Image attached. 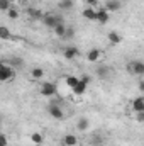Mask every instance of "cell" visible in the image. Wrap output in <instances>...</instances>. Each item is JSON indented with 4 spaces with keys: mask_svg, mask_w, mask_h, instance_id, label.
Instances as JSON below:
<instances>
[{
    "mask_svg": "<svg viewBox=\"0 0 144 146\" xmlns=\"http://www.w3.org/2000/svg\"><path fill=\"white\" fill-rule=\"evenodd\" d=\"M87 88H88V83H85L83 80H80V78H78V83L71 88V92L75 94V95H83V94L87 92Z\"/></svg>",
    "mask_w": 144,
    "mask_h": 146,
    "instance_id": "52a82bcc",
    "label": "cell"
},
{
    "mask_svg": "<svg viewBox=\"0 0 144 146\" xmlns=\"http://www.w3.org/2000/svg\"><path fill=\"white\" fill-rule=\"evenodd\" d=\"M88 127H90V121H88L87 117H81V119L76 122V129H78V131H81V133H85Z\"/></svg>",
    "mask_w": 144,
    "mask_h": 146,
    "instance_id": "9a60e30c",
    "label": "cell"
},
{
    "mask_svg": "<svg viewBox=\"0 0 144 146\" xmlns=\"http://www.w3.org/2000/svg\"><path fill=\"white\" fill-rule=\"evenodd\" d=\"M41 21H42V22H44V26H46V27H49V29H54L58 24L65 22V21H63V17H59V15H44Z\"/></svg>",
    "mask_w": 144,
    "mask_h": 146,
    "instance_id": "277c9868",
    "label": "cell"
},
{
    "mask_svg": "<svg viewBox=\"0 0 144 146\" xmlns=\"http://www.w3.org/2000/svg\"><path fill=\"white\" fill-rule=\"evenodd\" d=\"M0 39H3V41H9V39H12V33L9 31V27H5V26H0Z\"/></svg>",
    "mask_w": 144,
    "mask_h": 146,
    "instance_id": "d6986e66",
    "label": "cell"
},
{
    "mask_svg": "<svg viewBox=\"0 0 144 146\" xmlns=\"http://www.w3.org/2000/svg\"><path fill=\"white\" fill-rule=\"evenodd\" d=\"M58 92V87L53 83V82H44L41 87H39V94L44 95V97H54Z\"/></svg>",
    "mask_w": 144,
    "mask_h": 146,
    "instance_id": "7a4b0ae2",
    "label": "cell"
},
{
    "mask_svg": "<svg viewBox=\"0 0 144 146\" xmlns=\"http://www.w3.org/2000/svg\"><path fill=\"white\" fill-rule=\"evenodd\" d=\"M136 114H137V121H139V122H143V121H144V112H136Z\"/></svg>",
    "mask_w": 144,
    "mask_h": 146,
    "instance_id": "f1b7e54d",
    "label": "cell"
},
{
    "mask_svg": "<svg viewBox=\"0 0 144 146\" xmlns=\"http://www.w3.org/2000/svg\"><path fill=\"white\" fill-rule=\"evenodd\" d=\"M48 112H49V115H51L53 119H56V121H63V117H65L63 107L58 106V104H51V106L48 107Z\"/></svg>",
    "mask_w": 144,
    "mask_h": 146,
    "instance_id": "5b68a950",
    "label": "cell"
},
{
    "mask_svg": "<svg viewBox=\"0 0 144 146\" xmlns=\"http://www.w3.org/2000/svg\"><path fill=\"white\" fill-rule=\"evenodd\" d=\"M63 56H65L66 60H75V58L80 56V49H78L76 46H66V48L63 49Z\"/></svg>",
    "mask_w": 144,
    "mask_h": 146,
    "instance_id": "8992f818",
    "label": "cell"
},
{
    "mask_svg": "<svg viewBox=\"0 0 144 146\" xmlns=\"http://www.w3.org/2000/svg\"><path fill=\"white\" fill-rule=\"evenodd\" d=\"M100 56H102V51H100V49H95V48L87 53V60H88L90 63H97V61L100 60Z\"/></svg>",
    "mask_w": 144,
    "mask_h": 146,
    "instance_id": "9c48e42d",
    "label": "cell"
},
{
    "mask_svg": "<svg viewBox=\"0 0 144 146\" xmlns=\"http://www.w3.org/2000/svg\"><path fill=\"white\" fill-rule=\"evenodd\" d=\"M80 80H83V82H85V83H88V85H90V82H92V78H90L88 75H83V76H80Z\"/></svg>",
    "mask_w": 144,
    "mask_h": 146,
    "instance_id": "83f0119b",
    "label": "cell"
},
{
    "mask_svg": "<svg viewBox=\"0 0 144 146\" xmlns=\"http://www.w3.org/2000/svg\"><path fill=\"white\" fill-rule=\"evenodd\" d=\"M66 29H68V27H66V24H65V22H61V24H58L53 31H54V34H56L58 37H65V34H66Z\"/></svg>",
    "mask_w": 144,
    "mask_h": 146,
    "instance_id": "2e32d148",
    "label": "cell"
},
{
    "mask_svg": "<svg viewBox=\"0 0 144 146\" xmlns=\"http://www.w3.org/2000/svg\"><path fill=\"white\" fill-rule=\"evenodd\" d=\"M83 17L87 19V21H95V17H97V10L93 9V7H87V9H83Z\"/></svg>",
    "mask_w": 144,
    "mask_h": 146,
    "instance_id": "5bb4252c",
    "label": "cell"
},
{
    "mask_svg": "<svg viewBox=\"0 0 144 146\" xmlns=\"http://www.w3.org/2000/svg\"><path fill=\"white\" fill-rule=\"evenodd\" d=\"M95 21H97V22H100V24H105V22H108V12L104 9V7L97 10V17H95Z\"/></svg>",
    "mask_w": 144,
    "mask_h": 146,
    "instance_id": "8fae6325",
    "label": "cell"
},
{
    "mask_svg": "<svg viewBox=\"0 0 144 146\" xmlns=\"http://www.w3.org/2000/svg\"><path fill=\"white\" fill-rule=\"evenodd\" d=\"M9 65L14 68V66H24V61L20 60V58H10L9 60Z\"/></svg>",
    "mask_w": 144,
    "mask_h": 146,
    "instance_id": "603a6c76",
    "label": "cell"
},
{
    "mask_svg": "<svg viewBox=\"0 0 144 146\" xmlns=\"http://www.w3.org/2000/svg\"><path fill=\"white\" fill-rule=\"evenodd\" d=\"M65 82H66V85H68L70 88H73V87L78 83V76H75V75H68V76L65 78Z\"/></svg>",
    "mask_w": 144,
    "mask_h": 146,
    "instance_id": "ffe728a7",
    "label": "cell"
},
{
    "mask_svg": "<svg viewBox=\"0 0 144 146\" xmlns=\"http://www.w3.org/2000/svg\"><path fill=\"white\" fill-rule=\"evenodd\" d=\"M0 124H2V115H0Z\"/></svg>",
    "mask_w": 144,
    "mask_h": 146,
    "instance_id": "4dcf8cb0",
    "label": "cell"
},
{
    "mask_svg": "<svg viewBox=\"0 0 144 146\" xmlns=\"http://www.w3.org/2000/svg\"><path fill=\"white\" fill-rule=\"evenodd\" d=\"M31 76H32L34 80H39V78H42V76H44V70H42V68H32Z\"/></svg>",
    "mask_w": 144,
    "mask_h": 146,
    "instance_id": "7402d4cb",
    "label": "cell"
},
{
    "mask_svg": "<svg viewBox=\"0 0 144 146\" xmlns=\"http://www.w3.org/2000/svg\"><path fill=\"white\" fill-rule=\"evenodd\" d=\"M7 15H9V19H17V17H19V12H17L15 9L10 7V9L7 10Z\"/></svg>",
    "mask_w": 144,
    "mask_h": 146,
    "instance_id": "d4e9b609",
    "label": "cell"
},
{
    "mask_svg": "<svg viewBox=\"0 0 144 146\" xmlns=\"http://www.w3.org/2000/svg\"><path fill=\"white\" fill-rule=\"evenodd\" d=\"M61 143H63V146H78V138L75 134H65Z\"/></svg>",
    "mask_w": 144,
    "mask_h": 146,
    "instance_id": "30bf717a",
    "label": "cell"
},
{
    "mask_svg": "<svg viewBox=\"0 0 144 146\" xmlns=\"http://www.w3.org/2000/svg\"><path fill=\"white\" fill-rule=\"evenodd\" d=\"M107 73H108L107 66H98V68H97V75H98V76H107Z\"/></svg>",
    "mask_w": 144,
    "mask_h": 146,
    "instance_id": "484cf974",
    "label": "cell"
},
{
    "mask_svg": "<svg viewBox=\"0 0 144 146\" xmlns=\"http://www.w3.org/2000/svg\"><path fill=\"white\" fill-rule=\"evenodd\" d=\"M87 3H88V7H93L97 3V0H87Z\"/></svg>",
    "mask_w": 144,
    "mask_h": 146,
    "instance_id": "f546056e",
    "label": "cell"
},
{
    "mask_svg": "<svg viewBox=\"0 0 144 146\" xmlns=\"http://www.w3.org/2000/svg\"><path fill=\"white\" fill-rule=\"evenodd\" d=\"M27 15H29L31 19H39V21L44 17V15H42V12H41V10H37V9H34V7H29V9H27Z\"/></svg>",
    "mask_w": 144,
    "mask_h": 146,
    "instance_id": "e0dca14e",
    "label": "cell"
},
{
    "mask_svg": "<svg viewBox=\"0 0 144 146\" xmlns=\"http://www.w3.org/2000/svg\"><path fill=\"white\" fill-rule=\"evenodd\" d=\"M31 141H32L34 145H41V143L44 141V138H42L41 133H32V134H31Z\"/></svg>",
    "mask_w": 144,
    "mask_h": 146,
    "instance_id": "44dd1931",
    "label": "cell"
},
{
    "mask_svg": "<svg viewBox=\"0 0 144 146\" xmlns=\"http://www.w3.org/2000/svg\"><path fill=\"white\" fill-rule=\"evenodd\" d=\"M12 7V3H10V0H0V10H3V12H7L9 9Z\"/></svg>",
    "mask_w": 144,
    "mask_h": 146,
    "instance_id": "cb8c5ba5",
    "label": "cell"
},
{
    "mask_svg": "<svg viewBox=\"0 0 144 146\" xmlns=\"http://www.w3.org/2000/svg\"><path fill=\"white\" fill-rule=\"evenodd\" d=\"M20 2H27V0H20Z\"/></svg>",
    "mask_w": 144,
    "mask_h": 146,
    "instance_id": "1f68e13d",
    "label": "cell"
},
{
    "mask_svg": "<svg viewBox=\"0 0 144 146\" xmlns=\"http://www.w3.org/2000/svg\"><path fill=\"white\" fill-rule=\"evenodd\" d=\"M104 9H105L107 12H117V10L120 9V2H119V0H107Z\"/></svg>",
    "mask_w": 144,
    "mask_h": 146,
    "instance_id": "7c38bea8",
    "label": "cell"
},
{
    "mask_svg": "<svg viewBox=\"0 0 144 146\" xmlns=\"http://www.w3.org/2000/svg\"><path fill=\"white\" fill-rule=\"evenodd\" d=\"M127 72L131 75H137V76H143L144 75V63L139 60H134L127 65Z\"/></svg>",
    "mask_w": 144,
    "mask_h": 146,
    "instance_id": "3957f363",
    "label": "cell"
},
{
    "mask_svg": "<svg viewBox=\"0 0 144 146\" xmlns=\"http://www.w3.org/2000/svg\"><path fill=\"white\" fill-rule=\"evenodd\" d=\"M7 145H9V143H7V136L0 133V146H7Z\"/></svg>",
    "mask_w": 144,
    "mask_h": 146,
    "instance_id": "4316f807",
    "label": "cell"
},
{
    "mask_svg": "<svg viewBox=\"0 0 144 146\" xmlns=\"http://www.w3.org/2000/svg\"><path fill=\"white\" fill-rule=\"evenodd\" d=\"M15 76V70L10 65H5L3 61H0V82H10Z\"/></svg>",
    "mask_w": 144,
    "mask_h": 146,
    "instance_id": "6da1fadb",
    "label": "cell"
},
{
    "mask_svg": "<svg viewBox=\"0 0 144 146\" xmlns=\"http://www.w3.org/2000/svg\"><path fill=\"white\" fill-rule=\"evenodd\" d=\"M107 39L110 44H114V46H117V44H120V41H122V36L119 34V33H115V31H110L107 34Z\"/></svg>",
    "mask_w": 144,
    "mask_h": 146,
    "instance_id": "4fadbf2b",
    "label": "cell"
},
{
    "mask_svg": "<svg viewBox=\"0 0 144 146\" xmlns=\"http://www.w3.org/2000/svg\"><path fill=\"white\" fill-rule=\"evenodd\" d=\"M131 107H132V110H134V112H144V97H143V95L136 97V99L132 100Z\"/></svg>",
    "mask_w": 144,
    "mask_h": 146,
    "instance_id": "ba28073f",
    "label": "cell"
},
{
    "mask_svg": "<svg viewBox=\"0 0 144 146\" xmlns=\"http://www.w3.org/2000/svg\"><path fill=\"white\" fill-rule=\"evenodd\" d=\"M73 5H75L73 0H59V3H58V7H59L61 10H71Z\"/></svg>",
    "mask_w": 144,
    "mask_h": 146,
    "instance_id": "ac0fdd59",
    "label": "cell"
}]
</instances>
